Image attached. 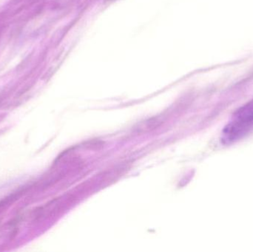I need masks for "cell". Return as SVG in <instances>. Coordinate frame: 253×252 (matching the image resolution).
Wrapping results in <instances>:
<instances>
[{
  "label": "cell",
  "instance_id": "1",
  "mask_svg": "<svg viewBox=\"0 0 253 252\" xmlns=\"http://www.w3.org/2000/svg\"><path fill=\"white\" fill-rule=\"evenodd\" d=\"M253 130V102L236 112L223 132L222 141L228 144L236 142Z\"/></svg>",
  "mask_w": 253,
  "mask_h": 252
}]
</instances>
